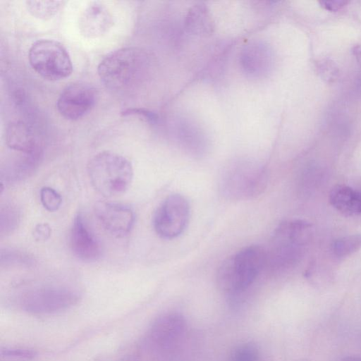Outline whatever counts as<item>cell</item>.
Instances as JSON below:
<instances>
[{
	"label": "cell",
	"mask_w": 361,
	"mask_h": 361,
	"mask_svg": "<svg viewBox=\"0 0 361 361\" xmlns=\"http://www.w3.org/2000/svg\"><path fill=\"white\" fill-rule=\"evenodd\" d=\"M147 54L140 48L125 47L111 51L99 63L98 75L109 90L125 92L138 87L149 69Z\"/></svg>",
	"instance_id": "1"
},
{
	"label": "cell",
	"mask_w": 361,
	"mask_h": 361,
	"mask_svg": "<svg viewBox=\"0 0 361 361\" xmlns=\"http://www.w3.org/2000/svg\"><path fill=\"white\" fill-rule=\"evenodd\" d=\"M266 250L259 245L245 247L227 257L216 274L220 288L231 295L245 291L266 266Z\"/></svg>",
	"instance_id": "2"
},
{
	"label": "cell",
	"mask_w": 361,
	"mask_h": 361,
	"mask_svg": "<svg viewBox=\"0 0 361 361\" xmlns=\"http://www.w3.org/2000/svg\"><path fill=\"white\" fill-rule=\"evenodd\" d=\"M87 173L93 188L104 197L125 192L133 177L129 160L109 151L101 152L91 158L87 164Z\"/></svg>",
	"instance_id": "3"
},
{
	"label": "cell",
	"mask_w": 361,
	"mask_h": 361,
	"mask_svg": "<svg viewBox=\"0 0 361 361\" xmlns=\"http://www.w3.org/2000/svg\"><path fill=\"white\" fill-rule=\"evenodd\" d=\"M310 225L294 220L280 224L275 229L266 250L265 268L277 273L288 269L299 259L307 238Z\"/></svg>",
	"instance_id": "4"
},
{
	"label": "cell",
	"mask_w": 361,
	"mask_h": 361,
	"mask_svg": "<svg viewBox=\"0 0 361 361\" xmlns=\"http://www.w3.org/2000/svg\"><path fill=\"white\" fill-rule=\"evenodd\" d=\"M265 169L250 161H240L226 169L220 177L219 190L231 200H246L261 195L267 185Z\"/></svg>",
	"instance_id": "5"
},
{
	"label": "cell",
	"mask_w": 361,
	"mask_h": 361,
	"mask_svg": "<svg viewBox=\"0 0 361 361\" xmlns=\"http://www.w3.org/2000/svg\"><path fill=\"white\" fill-rule=\"evenodd\" d=\"M28 60L32 68L46 80H63L73 72L68 51L54 39H40L33 42L29 49Z\"/></svg>",
	"instance_id": "6"
},
{
	"label": "cell",
	"mask_w": 361,
	"mask_h": 361,
	"mask_svg": "<svg viewBox=\"0 0 361 361\" xmlns=\"http://www.w3.org/2000/svg\"><path fill=\"white\" fill-rule=\"evenodd\" d=\"M78 292L61 286H43L23 292L18 298L20 307L35 314H47L66 310L77 304Z\"/></svg>",
	"instance_id": "7"
},
{
	"label": "cell",
	"mask_w": 361,
	"mask_h": 361,
	"mask_svg": "<svg viewBox=\"0 0 361 361\" xmlns=\"http://www.w3.org/2000/svg\"><path fill=\"white\" fill-rule=\"evenodd\" d=\"M185 334V322L180 316L166 314L157 319L151 326L147 336L148 344L154 355L166 360L174 355Z\"/></svg>",
	"instance_id": "8"
},
{
	"label": "cell",
	"mask_w": 361,
	"mask_h": 361,
	"mask_svg": "<svg viewBox=\"0 0 361 361\" xmlns=\"http://www.w3.org/2000/svg\"><path fill=\"white\" fill-rule=\"evenodd\" d=\"M190 205L181 195L168 196L156 210L153 226L156 233L164 239H173L180 235L188 226Z\"/></svg>",
	"instance_id": "9"
},
{
	"label": "cell",
	"mask_w": 361,
	"mask_h": 361,
	"mask_svg": "<svg viewBox=\"0 0 361 361\" xmlns=\"http://www.w3.org/2000/svg\"><path fill=\"white\" fill-rule=\"evenodd\" d=\"M97 99V90L91 85L77 82L67 85L56 100L59 114L69 121H76L87 114Z\"/></svg>",
	"instance_id": "10"
},
{
	"label": "cell",
	"mask_w": 361,
	"mask_h": 361,
	"mask_svg": "<svg viewBox=\"0 0 361 361\" xmlns=\"http://www.w3.org/2000/svg\"><path fill=\"white\" fill-rule=\"evenodd\" d=\"M94 214L102 226L116 237L128 235L135 221L133 210L116 203L97 202L94 205Z\"/></svg>",
	"instance_id": "11"
},
{
	"label": "cell",
	"mask_w": 361,
	"mask_h": 361,
	"mask_svg": "<svg viewBox=\"0 0 361 361\" xmlns=\"http://www.w3.org/2000/svg\"><path fill=\"white\" fill-rule=\"evenodd\" d=\"M78 30L85 37L94 39L106 34L114 25L110 10L100 1H91L80 13Z\"/></svg>",
	"instance_id": "12"
},
{
	"label": "cell",
	"mask_w": 361,
	"mask_h": 361,
	"mask_svg": "<svg viewBox=\"0 0 361 361\" xmlns=\"http://www.w3.org/2000/svg\"><path fill=\"white\" fill-rule=\"evenodd\" d=\"M70 245L73 254L82 261H96L101 255L100 244L80 214L74 218Z\"/></svg>",
	"instance_id": "13"
},
{
	"label": "cell",
	"mask_w": 361,
	"mask_h": 361,
	"mask_svg": "<svg viewBox=\"0 0 361 361\" xmlns=\"http://www.w3.org/2000/svg\"><path fill=\"white\" fill-rule=\"evenodd\" d=\"M7 146L27 155L40 154L39 146L29 126L23 121L11 122L6 130Z\"/></svg>",
	"instance_id": "14"
},
{
	"label": "cell",
	"mask_w": 361,
	"mask_h": 361,
	"mask_svg": "<svg viewBox=\"0 0 361 361\" xmlns=\"http://www.w3.org/2000/svg\"><path fill=\"white\" fill-rule=\"evenodd\" d=\"M329 199L331 206L345 216L361 214V193L350 187H334L329 193Z\"/></svg>",
	"instance_id": "15"
},
{
	"label": "cell",
	"mask_w": 361,
	"mask_h": 361,
	"mask_svg": "<svg viewBox=\"0 0 361 361\" xmlns=\"http://www.w3.org/2000/svg\"><path fill=\"white\" fill-rule=\"evenodd\" d=\"M241 63L245 71L252 75L265 73L271 63V54L267 45L252 43L243 50Z\"/></svg>",
	"instance_id": "16"
},
{
	"label": "cell",
	"mask_w": 361,
	"mask_h": 361,
	"mask_svg": "<svg viewBox=\"0 0 361 361\" xmlns=\"http://www.w3.org/2000/svg\"><path fill=\"white\" fill-rule=\"evenodd\" d=\"M186 29L191 33L207 36L212 33L214 23L207 8L195 5L190 9L185 20Z\"/></svg>",
	"instance_id": "17"
},
{
	"label": "cell",
	"mask_w": 361,
	"mask_h": 361,
	"mask_svg": "<svg viewBox=\"0 0 361 361\" xmlns=\"http://www.w3.org/2000/svg\"><path fill=\"white\" fill-rule=\"evenodd\" d=\"M65 3L63 1H26L25 5L33 17L47 20L55 16Z\"/></svg>",
	"instance_id": "18"
},
{
	"label": "cell",
	"mask_w": 361,
	"mask_h": 361,
	"mask_svg": "<svg viewBox=\"0 0 361 361\" xmlns=\"http://www.w3.org/2000/svg\"><path fill=\"white\" fill-rule=\"evenodd\" d=\"M21 219L19 208L12 203H6L0 210V233L7 235L15 231Z\"/></svg>",
	"instance_id": "19"
},
{
	"label": "cell",
	"mask_w": 361,
	"mask_h": 361,
	"mask_svg": "<svg viewBox=\"0 0 361 361\" xmlns=\"http://www.w3.org/2000/svg\"><path fill=\"white\" fill-rule=\"evenodd\" d=\"M361 247V234L343 236L334 241L331 251L336 257L343 258L359 250Z\"/></svg>",
	"instance_id": "20"
},
{
	"label": "cell",
	"mask_w": 361,
	"mask_h": 361,
	"mask_svg": "<svg viewBox=\"0 0 361 361\" xmlns=\"http://www.w3.org/2000/svg\"><path fill=\"white\" fill-rule=\"evenodd\" d=\"M1 267H30L35 264V259L29 254L12 249L4 248L1 250Z\"/></svg>",
	"instance_id": "21"
},
{
	"label": "cell",
	"mask_w": 361,
	"mask_h": 361,
	"mask_svg": "<svg viewBox=\"0 0 361 361\" xmlns=\"http://www.w3.org/2000/svg\"><path fill=\"white\" fill-rule=\"evenodd\" d=\"M230 361H259V353L253 344H240L231 352Z\"/></svg>",
	"instance_id": "22"
},
{
	"label": "cell",
	"mask_w": 361,
	"mask_h": 361,
	"mask_svg": "<svg viewBox=\"0 0 361 361\" xmlns=\"http://www.w3.org/2000/svg\"><path fill=\"white\" fill-rule=\"evenodd\" d=\"M40 200L43 207L49 212H55L60 207L62 198L52 188L45 186L40 190Z\"/></svg>",
	"instance_id": "23"
},
{
	"label": "cell",
	"mask_w": 361,
	"mask_h": 361,
	"mask_svg": "<svg viewBox=\"0 0 361 361\" xmlns=\"http://www.w3.org/2000/svg\"><path fill=\"white\" fill-rule=\"evenodd\" d=\"M319 74L326 81H333L338 74V69L333 61L326 60L319 65Z\"/></svg>",
	"instance_id": "24"
},
{
	"label": "cell",
	"mask_w": 361,
	"mask_h": 361,
	"mask_svg": "<svg viewBox=\"0 0 361 361\" xmlns=\"http://www.w3.org/2000/svg\"><path fill=\"white\" fill-rule=\"evenodd\" d=\"M1 354L6 357L26 359L32 358L36 355L34 350L16 348H5L1 350Z\"/></svg>",
	"instance_id": "25"
},
{
	"label": "cell",
	"mask_w": 361,
	"mask_h": 361,
	"mask_svg": "<svg viewBox=\"0 0 361 361\" xmlns=\"http://www.w3.org/2000/svg\"><path fill=\"white\" fill-rule=\"evenodd\" d=\"M349 2L347 1L341 0L322 1L319 2V5L324 9L331 12L340 11Z\"/></svg>",
	"instance_id": "26"
},
{
	"label": "cell",
	"mask_w": 361,
	"mask_h": 361,
	"mask_svg": "<svg viewBox=\"0 0 361 361\" xmlns=\"http://www.w3.org/2000/svg\"><path fill=\"white\" fill-rule=\"evenodd\" d=\"M121 115L126 116L130 115H138L142 116V117L151 121H154L156 119V116L154 114H153L152 112L143 109H135V108H131V109H127L121 111Z\"/></svg>",
	"instance_id": "27"
},
{
	"label": "cell",
	"mask_w": 361,
	"mask_h": 361,
	"mask_svg": "<svg viewBox=\"0 0 361 361\" xmlns=\"http://www.w3.org/2000/svg\"><path fill=\"white\" fill-rule=\"evenodd\" d=\"M51 235V228L47 224H38L34 231V237L37 240H46Z\"/></svg>",
	"instance_id": "28"
},
{
	"label": "cell",
	"mask_w": 361,
	"mask_h": 361,
	"mask_svg": "<svg viewBox=\"0 0 361 361\" xmlns=\"http://www.w3.org/2000/svg\"><path fill=\"white\" fill-rule=\"evenodd\" d=\"M352 53L355 57L357 63L361 67V46L355 45L352 49Z\"/></svg>",
	"instance_id": "29"
},
{
	"label": "cell",
	"mask_w": 361,
	"mask_h": 361,
	"mask_svg": "<svg viewBox=\"0 0 361 361\" xmlns=\"http://www.w3.org/2000/svg\"><path fill=\"white\" fill-rule=\"evenodd\" d=\"M344 361H361V358L357 357H349L346 360H344Z\"/></svg>",
	"instance_id": "30"
}]
</instances>
